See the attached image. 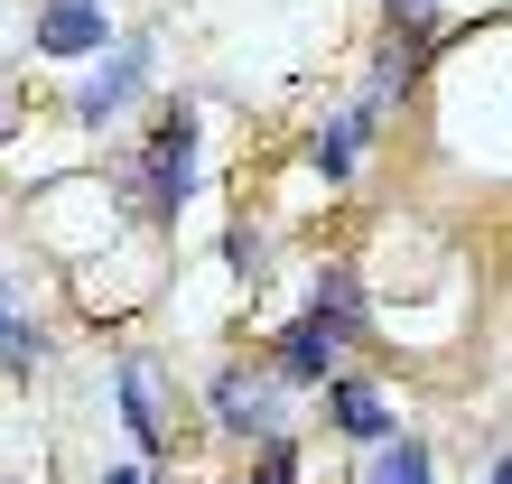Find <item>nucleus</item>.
I'll return each mask as SVG.
<instances>
[{
	"mask_svg": "<svg viewBox=\"0 0 512 484\" xmlns=\"http://www.w3.org/2000/svg\"><path fill=\"white\" fill-rule=\"evenodd\" d=\"M103 484H159V475H149V466H112Z\"/></svg>",
	"mask_w": 512,
	"mask_h": 484,
	"instance_id": "nucleus-12",
	"label": "nucleus"
},
{
	"mask_svg": "<svg viewBox=\"0 0 512 484\" xmlns=\"http://www.w3.org/2000/svg\"><path fill=\"white\" fill-rule=\"evenodd\" d=\"M140 75H149V47H122L103 75H84V94H75V121H84V131H103V121H112V112H122V103L140 94Z\"/></svg>",
	"mask_w": 512,
	"mask_h": 484,
	"instance_id": "nucleus-3",
	"label": "nucleus"
},
{
	"mask_svg": "<svg viewBox=\"0 0 512 484\" xmlns=\"http://www.w3.org/2000/svg\"><path fill=\"white\" fill-rule=\"evenodd\" d=\"M391 10H401V19H429V0H391Z\"/></svg>",
	"mask_w": 512,
	"mask_h": 484,
	"instance_id": "nucleus-13",
	"label": "nucleus"
},
{
	"mask_svg": "<svg viewBox=\"0 0 512 484\" xmlns=\"http://www.w3.org/2000/svg\"><path fill=\"white\" fill-rule=\"evenodd\" d=\"M364 121H373V103L354 112V121H336V131H317V149H308V159H317L326 177H345V168H354V140H364Z\"/></svg>",
	"mask_w": 512,
	"mask_h": 484,
	"instance_id": "nucleus-9",
	"label": "nucleus"
},
{
	"mask_svg": "<svg viewBox=\"0 0 512 484\" xmlns=\"http://www.w3.org/2000/svg\"><path fill=\"white\" fill-rule=\"evenodd\" d=\"M122 419L140 438V457L159 466L168 457V410H159V373H149V363H122Z\"/></svg>",
	"mask_w": 512,
	"mask_h": 484,
	"instance_id": "nucleus-5",
	"label": "nucleus"
},
{
	"mask_svg": "<svg viewBox=\"0 0 512 484\" xmlns=\"http://www.w3.org/2000/svg\"><path fill=\"white\" fill-rule=\"evenodd\" d=\"M215 410H224L233 438H270V429H280V419H270V391L252 373H215Z\"/></svg>",
	"mask_w": 512,
	"mask_h": 484,
	"instance_id": "nucleus-7",
	"label": "nucleus"
},
{
	"mask_svg": "<svg viewBox=\"0 0 512 484\" xmlns=\"http://www.w3.org/2000/svg\"><path fill=\"white\" fill-rule=\"evenodd\" d=\"M243 484H298V447H289L280 429H270V438H261V466H252Z\"/></svg>",
	"mask_w": 512,
	"mask_h": 484,
	"instance_id": "nucleus-11",
	"label": "nucleus"
},
{
	"mask_svg": "<svg viewBox=\"0 0 512 484\" xmlns=\"http://www.w3.org/2000/svg\"><path fill=\"white\" fill-rule=\"evenodd\" d=\"M345 336H354L345 317L308 308V317H298L289 336H280V382H326V373H336V363H345Z\"/></svg>",
	"mask_w": 512,
	"mask_h": 484,
	"instance_id": "nucleus-2",
	"label": "nucleus"
},
{
	"mask_svg": "<svg viewBox=\"0 0 512 484\" xmlns=\"http://www.w3.org/2000/svg\"><path fill=\"white\" fill-rule=\"evenodd\" d=\"M485 484H512V475H503V466H494V475H485Z\"/></svg>",
	"mask_w": 512,
	"mask_h": 484,
	"instance_id": "nucleus-14",
	"label": "nucleus"
},
{
	"mask_svg": "<svg viewBox=\"0 0 512 484\" xmlns=\"http://www.w3.org/2000/svg\"><path fill=\"white\" fill-rule=\"evenodd\" d=\"M364 484H438V466H429V447L419 438H373V466H364Z\"/></svg>",
	"mask_w": 512,
	"mask_h": 484,
	"instance_id": "nucleus-8",
	"label": "nucleus"
},
{
	"mask_svg": "<svg viewBox=\"0 0 512 484\" xmlns=\"http://www.w3.org/2000/svg\"><path fill=\"white\" fill-rule=\"evenodd\" d=\"M38 47L47 56H103V0H47Z\"/></svg>",
	"mask_w": 512,
	"mask_h": 484,
	"instance_id": "nucleus-4",
	"label": "nucleus"
},
{
	"mask_svg": "<svg viewBox=\"0 0 512 484\" xmlns=\"http://www.w3.org/2000/svg\"><path fill=\"white\" fill-rule=\"evenodd\" d=\"M326 419H336L345 438H391V410H382L373 382H336V373H326Z\"/></svg>",
	"mask_w": 512,
	"mask_h": 484,
	"instance_id": "nucleus-6",
	"label": "nucleus"
},
{
	"mask_svg": "<svg viewBox=\"0 0 512 484\" xmlns=\"http://www.w3.org/2000/svg\"><path fill=\"white\" fill-rule=\"evenodd\" d=\"M187 187H196V121H187V112H168L159 131H149V215L177 224Z\"/></svg>",
	"mask_w": 512,
	"mask_h": 484,
	"instance_id": "nucleus-1",
	"label": "nucleus"
},
{
	"mask_svg": "<svg viewBox=\"0 0 512 484\" xmlns=\"http://www.w3.org/2000/svg\"><path fill=\"white\" fill-rule=\"evenodd\" d=\"M0 363H10V373H38V363H47V345L28 336V326H19L10 308H0Z\"/></svg>",
	"mask_w": 512,
	"mask_h": 484,
	"instance_id": "nucleus-10",
	"label": "nucleus"
}]
</instances>
